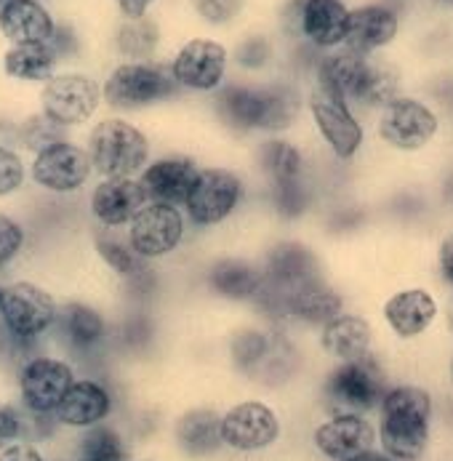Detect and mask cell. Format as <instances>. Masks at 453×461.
Masks as SVG:
<instances>
[{
  "label": "cell",
  "mask_w": 453,
  "mask_h": 461,
  "mask_svg": "<svg viewBox=\"0 0 453 461\" xmlns=\"http://www.w3.org/2000/svg\"><path fill=\"white\" fill-rule=\"evenodd\" d=\"M366 65H368V57L358 54L352 49L331 54L318 65V88L352 102V94H355L363 72H366Z\"/></svg>",
  "instance_id": "484cf974"
},
{
  "label": "cell",
  "mask_w": 453,
  "mask_h": 461,
  "mask_svg": "<svg viewBox=\"0 0 453 461\" xmlns=\"http://www.w3.org/2000/svg\"><path fill=\"white\" fill-rule=\"evenodd\" d=\"M294 16L302 35L318 49H336L347 43L349 8L344 0H294Z\"/></svg>",
  "instance_id": "9a60e30c"
},
{
  "label": "cell",
  "mask_w": 453,
  "mask_h": 461,
  "mask_svg": "<svg viewBox=\"0 0 453 461\" xmlns=\"http://www.w3.org/2000/svg\"><path fill=\"white\" fill-rule=\"evenodd\" d=\"M227 59L230 57L222 43L211 38H195L179 49L171 69L179 86L193 91H213L224 80Z\"/></svg>",
  "instance_id": "5bb4252c"
},
{
  "label": "cell",
  "mask_w": 453,
  "mask_h": 461,
  "mask_svg": "<svg viewBox=\"0 0 453 461\" xmlns=\"http://www.w3.org/2000/svg\"><path fill=\"white\" fill-rule=\"evenodd\" d=\"M0 32L14 43H49L54 38V19L38 0H3Z\"/></svg>",
  "instance_id": "44dd1931"
},
{
  "label": "cell",
  "mask_w": 453,
  "mask_h": 461,
  "mask_svg": "<svg viewBox=\"0 0 453 461\" xmlns=\"http://www.w3.org/2000/svg\"><path fill=\"white\" fill-rule=\"evenodd\" d=\"M379 133L397 149H419L438 133V115L419 99L397 96L382 113Z\"/></svg>",
  "instance_id": "4fadbf2b"
},
{
  "label": "cell",
  "mask_w": 453,
  "mask_h": 461,
  "mask_svg": "<svg viewBox=\"0 0 453 461\" xmlns=\"http://www.w3.org/2000/svg\"><path fill=\"white\" fill-rule=\"evenodd\" d=\"M285 307L296 318L307 323H328L336 315H341V296L331 288H325L321 280H313L291 294H285Z\"/></svg>",
  "instance_id": "4316f807"
},
{
  "label": "cell",
  "mask_w": 453,
  "mask_h": 461,
  "mask_svg": "<svg viewBox=\"0 0 453 461\" xmlns=\"http://www.w3.org/2000/svg\"><path fill=\"white\" fill-rule=\"evenodd\" d=\"M432 400L419 387H397L382 400V446L397 461L424 456L430 443Z\"/></svg>",
  "instance_id": "6da1fadb"
},
{
  "label": "cell",
  "mask_w": 453,
  "mask_h": 461,
  "mask_svg": "<svg viewBox=\"0 0 453 461\" xmlns=\"http://www.w3.org/2000/svg\"><path fill=\"white\" fill-rule=\"evenodd\" d=\"M22 243H24L22 227L11 216L0 213V267L11 262L22 251Z\"/></svg>",
  "instance_id": "f35d334b"
},
{
  "label": "cell",
  "mask_w": 453,
  "mask_h": 461,
  "mask_svg": "<svg viewBox=\"0 0 453 461\" xmlns=\"http://www.w3.org/2000/svg\"><path fill=\"white\" fill-rule=\"evenodd\" d=\"M451 326H453V312H451Z\"/></svg>",
  "instance_id": "c3c4849f"
},
{
  "label": "cell",
  "mask_w": 453,
  "mask_h": 461,
  "mask_svg": "<svg viewBox=\"0 0 453 461\" xmlns=\"http://www.w3.org/2000/svg\"><path fill=\"white\" fill-rule=\"evenodd\" d=\"M102 99H104V91L99 88V83L75 72L54 75L51 80H46L43 94H41L43 115L59 129L86 123L96 113Z\"/></svg>",
  "instance_id": "8992f818"
},
{
  "label": "cell",
  "mask_w": 453,
  "mask_h": 461,
  "mask_svg": "<svg viewBox=\"0 0 453 461\" xmlns=\"http://www.w3.org/2000/svg\"><path fill=\"white\" fill-rule=\"evenodd\" d=\"M211 285L216 294L230 299H249L259 294L261 275L246 262H222L211 269Z\"/></svg>",
  "instance_id": "1f68e13d"
},
{
  "label": "cell",
  "mask_w": 453,
  "mask_h": 461,
  "mask_svg": "<svg viewBox=\"0 0 453 461\" xmlns=\"http://www.w3.org/2000/svg\"><path fill=\"white\" fill-rule=\"evenodd\" d=\"M88 158L104 179H123L149 158L147 136L126 121H102L88 136Z\"/></svg>",
  "instance_id": "3957f363"
},
{
  "label": "cell",
  "mask_w": 453,
  "mask_h": 461,
  "mask_svg": "<svg viewBox=\"0 0 453 461\" xmlns=\"http://www.w3.org/2000/svg\"><path fill=\"white\" fill-rule=\"evenodd\" d=\"M107 413H110V395L96 382H75L57 408L59 421L69 427L99 424Z\"/></svg>",
  "instance_id": "cb8c5ba5"
},
{
  "label": "cell",
  "mask_w": 453,
  "mask_h": 461,
  "mask_svg": "<svg viewBox=\"0 0 453 461\" xmlns=\"http://www.w3.org/2000/svg\"><path fill=\"white\" fill-rule=\"evenodd\" d=\"M96 249H99L102 259L110 264L115 272H121V275H136L139 272V254L133 249H126L121 240H115V238H99L96 240Z\"/></svg>",
  "instance_id": "d590c367"
},
{
  "label": "cell",
  "mask_w": 453,
  "mask_h": 461,
  "mask_svg": "<svg viewBox=\"0 0 453 461\" xmlns=\"http://www.w3.org/2000/svg\"><path fill=\"white\" fill-rule=\"evenodd\" d=\"M376 440L374 427L360 413H341L325 421L315 432V446L321 454L333 461H349L371 451Z\"/></svg>",
  "instance_id": "ac0fdd59"
},
{
  "label": "cell",
  "mask_w": 453,
  "mask_h": 461,
  "mask_svg": "<svg viewBox=\"0 0 453 461\" xmlns=\"http://www.w3.org/2000/svg\"><path fill=\"white\" fill-rule=\"evenodd\" d=\"M397 14L387 5H363L349 11V30H347V49L358 54H374L389 46L397 35Z\"/></svg>",
  "instance_id": "7402d4cb"
},
{
  "label": "cell",
  "mask_w": 453,
  "mask_h": 461,
  "mask_svg": "<svg viewBox=\"0 0 453 461\" xmlns=\"http://www.w3.org/2000/svg\"><path fill=\"white\" fill-rule=\"evenodd\" d=\"M72 384L69 366L54 357H35L22 371V397L35 413L57 411Z\"/></svg>",
  "instance_id": "2e32d148"
},
{
  "label": "cell",
  "mask_w": 453,
  "mask_h": 461,
  "mask_svg": "<svg viewBox=\"0 0 453 461\" xmlns=\"http://www.w3.org/2000/svg\"><path fill=\"white\" fill-rule=\"evenodd\" d=\"M177 438L179 446L193 454V456H205L211 451H216L222 440V419L213 411H190L187 416H182V421L177 424Z\"/></svg>",
  "instance_id": "f546056e"
},
{
  "label": "cell",
  "mask_w": 453,
  "mask_h": 461,
  "mask_svg": "<svg viewBox=\"0 0 453 461\" xmlns=\"http://www.w3.org/2000/svg\"><path fill=\"white\" fill-rule=\"evenodd\" d=\"M446 3H451V5H453V0H446Z\"/></svg>",
  "instance_id": "7dc6e473"
},
{
  "label": "cell",
  "mask_w": 453,
  "mask_h": 461,
  "mask_svg": "<svg viewBox=\"0 0 453 461\" xmlns=\"http://www.w3.org/2000/svg\"><path fill=\"white\" fill-rule=\"evenodd\" d=\"M219 113L238 129H283L296 115V102L283 88L232 86L219 96Z\"/></svg>",
  "instance_id": "7a4b0ae2"
},
{
  "label": "cell",
  "mask_w": 453,
  "mask_h": 461,
  "mask_svg": "<svg viewBox=\"0 0 453 461\" xmlns=\"http://www.w3.org/2000/svg\"><path fill=\"white\" fill-rule=\"evenodd\" d=\"M400 77L389 65L371 62L366 65V72L352 94V102H360L363 107H387L389 102L397 99Z\"/></svg>",
  "instance_id": "4dcf8cb0"
},
{
  "label": "cell",
  "mask_w": 453,
  "mask_h": 461,
  "mask_svg": "<svg viewBox=\"0 0 453 461\" xmlns=\"http://www.w3.org/2000/svg\"><path fill=\"white\" fill-rule=\"evenodd\" d=\"M65 330L77 347H91L104 336V321L96 310L86 304H72L65 312Z\"/></svg>",
  "instance_id": "d6a6232c"
},
{
  "label": "cell",
  "mask_w": 453,
  "mask_h": 461,
  "mask_svg": "<svg viewBox=\"0 0 453 461\" xmlns=\"http://www.w3.org/2000/svg\"><path fill=\"white\" fill-rule=\"evenodd\" d=\"M310 113H313L318 131L323 133V139L328 141V147L341 160L352 158L360 149L363 129L355 121L347 99H341L331 91H323V88H315V94L310 96Z\"/></svg>",
  "instance_id": "30bf717a"
},
{
  "label": "cell",
  "mask_w": 453,
  "mask_h": 461,
  "mask_svg": "<svg viewBox=\"0 0 453 461\" xmlns=\"http://www.w3.org/2000/svg\"><path fill=\"white\" fill-rule=\"evenodd\" d=\"M440 269H443V277L453 285V232L440 246Z\"/></svg>",
  "instance_id": "ee69618b"
},
{
  "label": "cell",
  "mask_w": 453,
  "mask_h": 461,
  "mask_svg": "<svg viewBox=\"0 0 453 461\" xmlns=\"http://www.w3.org/2000/svg\"><path fill=\"white\" fill-rule=\"evenodd\" d=\"M325 395H328V408L336 416L371 411L387 395L385 393V374L376 366V360H371L368 355L355 357V360H344V366L336 368L333 376L328 379Z\"/></svg>",
  "instance_id": "5b68a950"
},
{
  "label": "cell",
  "mask_w": 453,
  "mask_h": 461,
  "mask_svg": "<svg viewBox=\"0 0 453 461\" xmlns=\"http://www.w3.org/2000/svg\"><path fill=\"white\" fill-rule=\"evenodd\" d=\"M0 318L14 336L32 339L54 323L57 304L35 283H11L0 294Z\"/></svg>",
  "instance_id": "52a82bcc"
},
{
  "label": "cell",
  "mask_w": 453,
  "mask_h": 461,
  "mask_svg": "<svg viewBox=\"0 0 453 461\" xmlns=\"http://www.w3.org/2000/svg\"><path fill=\"white\" fill-rule=\"evenodd\" d=\"M280 435V421L264 402H240L222 416V440L235 451L269 448Z\"/></svg>",
  "instance_id": "7c38bea8"
},
{
  "label": "cell",
  "mask_w": 453,
  "mask_h": 461,
  "mask_svg": "<svg viewBox=\"0 0 453 461\" xmlns=\"http://www.w3.org/2000/svg\"><path fill=\"white\" fill-rule=\"evenodd\" d=\"M54 67L57 57L49 49V43H22L8 49L3 69L8 77L16 80H27V83H38V80H51L54 77Z\"/></svg>",
  "instance_id": "83f0119b"
},
{
  "label": "cell",
  "mask_w": 453,
  "mask_h": 461,
  "mask_svg": "<svg viewBox=\"0 0 453 461\" xmlns=\"http://www.w3.org/2000/svg\"><path fill=\"white\" fill-rule=\"evenodd\" d=\"M91 168L94 163L86 149L67 141H54L35 155L32 179L51 193H75L88 179Z\"/></svg>",
  "instance_id": "8fae6325"
},
{
  "label": "cell",
  "mask_w": 453,
  "mask_h": 461,
  "mask_svg": "<svg viewBox=\"0 0 453 461\" xmlns=\"http://www.w3.org/2000/svg\"><path fill=\"white\" fill-rule=\"evenodd\" d=\"M22 435V419L11 405H0V446L14 443Z\"/></svg>",
  "instance_id": "60d3db41"
},
{
  "label": "cell",
  "mask_w": 453,
  "mask_h": 461,
  "mask_svg": "<svg viewBox=\"0 0 453 461\" xmlns=\"http://www.w3.org/2000/svg\"><path fill=\"white\" fill-rule=\"evenodd\" d=\"M22 182H24V163L11 149L0 147V198L16 193Z\"/></svg>",
  "instance_id": "74e56055"
},
{
  "label": "cell",
  "mask_w": 453,
  "mask_h": 461,
  "mask_svg": "<svg viewBox=\"0 0 453 461\" xmlns=\"http://www.w3.org/2000/svg\"><path fill=\"white\" fill-rule=\"evenodd\" d=\"M115 3H118V8H121V14H123L126 19H144L147 8H149L155 0H115Z\"/></svg>",
  "instance_id": "7bdbcfd3"
},
{
  "label": "cell",
  "mask_w": 453,
  "mask_h": 461,
  "mask_svg": "<svg viewBox=\"0 0 453 461\" xmlns=\"http://www.w3.org/2000/svg\"><path fill=\"white\" fill-rule=\"evenodd\" d=\"M243 3L246 0H195V8L211 24H227L240 14Z\"/></svg>",
  "instance_id": "8d00e7d4"
},
{
  "label": "cell",
  "mask_w": 453,
  "mask_h": 461,
  "mask_svg": "<svg viewBox=\"0 0 453 461\" xmlns=\"http://www.w3.org/2000/svg\"><path fill=\"white\" fill-rule=\"evenodd\" d=\"M315 259L304 246H280L275 249L272 259H269V275L275 280V285H283L285 294L318 280L315 275Z\"/></svg>",
  "instance_id": "f1b7e54d"
},
{
  "label": "cell",
  "mask_w": 453,
  "mask_h": 461,
  "mask_svg": "<svg viewBox=\"0 0 453 461\" xmlns=\"http://www.w3.org/2000/svg\"><path fill=\"white\" fill-rule=\"evenodd\" d=\"M155 46H158V27L147 19H129V24H123L118 32V49L133 59L149 57Z\"/></svg>",
  "instance_id": "836d02e7"
},
{
  "label": "cell",
  "mask_w": 453,
  "mask_h": 461,
  "mask_svg": "<svg viewBox=\"0 0 453 461\" xmlns=\"http://www.w3.org/2000/svg\"><path fill=\"white\" fill-rule=\"evenodd\" d=\"M174 69L147 62H129L113 69V75L104 83V99L107 104L118 110H139L149 107L160 99H168L177 91Z\"/></svg>",
  "instance_id": "277c9868"
},
{
  "label": "cell",
  "mask_w": 453,
  "mask_h": 461,
  "mask_svg": "<svg viewBox=\"0 0 453 461\" xmlns=\"http://www.w3.org/2000/svg\"><path fill=\"white\" fill-rule=\"evenodd\" d=\"M435 315H438V304L421 288L400 291L385 304V318H387L389 329L394 330L397 336H403V339L424 333L432 326Z\"/></svg>",
  "instance_id": "603a6c76"
},
{
  "label": "cell",
  "mask_w": 453,
  "mask_h": 461,
  "mask_svg": "<svg viewBox=\"0 0 453 461\" xmlns=\"http://www.w3.org/2000/svg\"><path fill=\"white\" fill-rule=\"evenodd\" d=\"M0 461H43V456L30 443H8L0 451Z\"/></svg>",
  "instance_id": "b9f144b4"
},
{
  "label": "cell",
  "mask_w": 453,
  "mask_h": 461,
  "mask_svg": "<svg viewBox=\"0 0 453 461\" xmlns=\"http://www.w3.org/2000/svg\"><path fill=\"white\" fill-rule=\"evenodd\" d=\"M392 456H382V454H374V451H366V454H360V456H355V459L349 461H389Z\"/></svg>",
  "instance_id": "f6af8a7d"
},
{
  "label": "cell",
  "mask_w": 453,
  "mask_h": 461,
  "mask_svg": "<svg viewBox=\"0 0 453 461\" xmlns=\"http://www.w3.org/2000/svg\"><path fill=\"white\" fill-rule=\"evenodd\" d=\"M197 168L193 160L185 158H166L158 160L152 166L144 168L141 174V187L147 193V198L152 203H187L190 193H193L195 179H197Z\"/></svg>",
  "instance_id": "ffe728a7"
},
{
  "label": "cell",
  "mask_w": 453,
  "mask_h": 461,
  "mask_svg": "<svg viewBox=\"0 0 453 461\" xmlns=\"http://www.w3.org/2000/svg\"><path fill=\"white\" fill-rule=\"evenodd\" d=\"M264 347H267L264 336H259V333H246V336L235 344V355H238V360H240L243 366H249V363H257L261 355H264Z\"/></svg>",
  "instance_id": "ab89813d"
},
{
  "label": "cell",
  "mask_w": 453,
  "mask_h": 461,
  "mask_svg": "<svg viewBox=\"0 0 453 461\" xmlns=\"http://www.w3.org/2000/svg\"><path fill=\"white\" fill-rule=\"evenodd\" d=\"M185 238V219L177 205L152 203L144 205L131 221V249L144 259H158L171 254Z\"/></svg>",
  "instance_id": "ba28073f"
},
{
  "label": "cell",
  "mask_w": 453,
  "mask_h": 461,
  "mask_svg": "<svg viewBox=\"0 0 453 461\" xmlns=\"http://www.w3.org/2000/svg\"><path fill=\"white\" fill-rule=\"evenodd\" d=\"M243 198V182L224 168H205L197 174L187 198V213L195 224L211 227L224 221Z\"/></svg>",
  "instance_id": "9c48e42d"
},
{
  "label": "cell",
  "mask_w": 453,
  "mask_h": 461,
  "mask_svg": "<svg viewBox=\"0 0 453 461\" xmlns=\"http://www.w3.org/2000/svg\"><path fill=\"white\" fill-rule=\"evenodd\" d=\"M264 166L272 179L275 203L283 213L296 216L304 211V185H302V155L288 141H269L264 147Z\"/></svg>",
  "instance_id": "e0dca14e"
},
{
  "label": "cell",
  "mask_w": 453,
  "mask_h": 461,
  "mask_svg": "<svg viewBox=\"0 0 453 461\" xmlns=\"http://www.w3.org/2000/svg\"><path fill=\"white\" fill-rule=\"evenodd\" d=\"M371 326L355 315H336L323 326V349L339 360H355L368 355Z\"/></svg>",
  "instance_id": "d4e9b609"
},
{
  "label": "cell",
  "mask_w": 453,
  "mask_h": 461,
  "mask_svg": "<svg viewBox=\"0 0 453 461\" xmlns=\"http://www.w3.org/2000/svg\"><path fill=\"white\" fill-rule=\"evenodd\" d=\"M80 461H126V446L118 432L96 427L83 438Z\"/></svg>",
  "instance_id": "e575fe53"
},
{
  "label": "cell",
  "mask_w": 453,
  "mask_h": 461,
  "mask_svg": "<svg viewBox=\"0 0 453 461\" xmlns=\"http://www.w3.org/2000/svg\"><path fill=\"white\" fill-rule=\"evenodd\" d=\"M147 193L141 182H133L131 176L123 179H104L94 195H91V211L94 216L107 227H121L136 219V213L147 205Z\"/></svg>",
  "instance_id": "d6986e66"
},
{
  "label": "cell",
  "mask_w": 453,
  "mask_h": 461,
  "mask_svg": "<svg viewBox=\"0 0 453 461\" xmlns=\"http://www.w3.org/2000/svg\"><path fill=\"white\" fill-rule=\"evenodd\" d=\"M0 349H3V333H0Z\"/></svg>",
  "instance_id": "bcb514c9"
}]
</instances>
